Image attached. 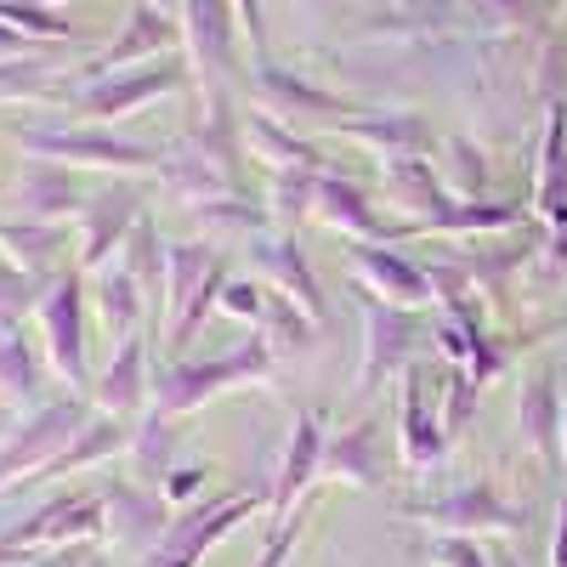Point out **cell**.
Returning a JSON list of instances; mask_svg holds the SVG:
<instances>
[{
    "mask_svg": "<svg viewBox=\"0 0 567 567\" xmlns=\"http://www.w3.org/2000/svg\"><path fill=\"white\" fill-rule=\"evenodd\" d=\"M267 369H272L267 336H256V341H245V347H233V352H221V358H182V363H165L159 381H154V409L182 420V414L205 409L210 398H221V392H233V386L261 381Z\"/></svg>",
    "mask_w": 567,
    "mask_h": 567,
    "instance_id": "6da1fadb",
    "label": "cell"
},
{
    "mask_svg": "<svg viewBox=\"0 0 567 567\" xmlns=\"http://www.w3.org/2000/svg\"><path fill=\"white\" fill-rule=\"evenodd\" d=\"M91 420V409L80 398H63V403H40L18 432L0 443V494L18 488V483H40L52 460L80 437V425Z\"/></svg>",
    "mask_w": 567,
    "mask_h": 567,
    "instance_id": "7a4b0ae2",
    "label": "cell"
},
{
    "mask_svg": "<svg viewBox=\"0 0 567 567\" xmlns=\"http://www.w3.org/2000/svg\"><path fill=\"white\" fill-rule=\"evenodd\" d=\"M40 347L69 386H91L97 374L85 363V272L69 267L40 290Z\"/></svg>",
    "mask_w": 567,
    "mask_h": 567,
    "instance_id": "3957f363",
    "label": "cell"
},
{
    "mask_svg": "<svg viewBox=\"0 0 567 567\" xmlns=\"http://www.w3.org/2000/svg\"><path fill=\"white\" fill-rule=\"evenodd\" d=\"M261 499L256 494H227V499H210V505H194L182 511L176 523L165 528V539L148 550V561L142 567H199L210 545H221L233 528L245 523V516H256Z\"/></svg>",
    "mask_w": 567,
    "mask_h": 567,
    "instance_id": "277c9868",
    "label": "cell"
},
{
    "mask_svg": "<svg viewBox=\"0 0 567 567\" xmlns=\"http://www.w3.org/2000/svg\"><path fill=\"white\" fill-rule=\"evenodd\" d=\"M425 336V318L414 307H392V301H363V363H358V392H381V381L403 374V363L414 358Z\"/></svg>",
    "mask_w": 567,
    "mask_h": 567,
    "instance_id": "5b68a950",
    "label": "cell"
},
{
    "mask_svg": "<svg viewBox=\"0 0 567 567\" xmlns=\"http://www.w3.org/2000/svg\"><path fill=\"white\" fill-rule=\"evenodd\" d=\"M18 148L52 159V165L63 159V165H91V171H154V165H165L159 148L109 136V131H18Z\"/></svg>",
    "mask_w": 567,
    "mask_h": 567,
    "instance_id": "8992f818",
    "label": "cell"
},
{
    "mask_svg": "<svg viewBox=\"0 0 567 567\" xmlns=\"http://www.w3.org/2000/svg\"><path fill=\"white\" fill-rule=\"evenodd\" d=\"M109 534V511L97 494H63V499H45L23 528L0 534L18 550H69V545H91Z\"/></svg>",
    "mask_w": 567,
    "mask_h": 567,
    "instance_id": "52a82bcc",
    "label": "cell"
},
{
    "mask_svg": "<svg viewBox=\"0 0 567 567\" xmlns=\"http://www.w3.org/2000/svg\"><path fill=\"white\" fill-rule=\"evenodd\" d=\"M323 449H329L323 420H318V414H296V420H290V443H284L278 471H272V499H267L272 523H284V516H290V511L318 488V477H323Z\"/></svg>",
    "mask_w": 567,
    "mask_h": 567,
    "instance_id": "ba28073f",
    "label": "cell"
},
{
    "mask_svg": "<svg viewBox=\"0 0 567 567\" xmlns=\"http://www.w3.org/2000/svg\"><path fill=\"white\" fill-rule=\"evenodd\" d=\"M142 221V205L131 187H120V194H103V199H85L80 210V272H103L109 256H120L125 233Z\"/></svg>",
    "mask_w": 567,
    "mask_h": 567,
    "instance_id": "9c48e42d",
    "label": "cell"
},
{
    "mask_svg": "<svg viewBox=\"0 0 567 567\" xmlns=\"http://www.w3.org/2000/svg\"><path fill=\"white\" fill-rule=\"evenodd\" d=\"M103 511H109V539L136 545V550H154L165 539V528H171V499L159 488H142V483L109 488Z\"/></svg>",
    "mask_w": 567,
    "mask_h": 567,
    "instance_id": "30bf717a",
    "label": "cell"
},
{
    "mask_svg": "<svg viewBox=\"0 0 567 567\" xmlns=\"http://www.w3.org/2000/svg\"><path fill=\"white\" fill-rule=\"evenodd\" d=\"M352 272H358V284H363L369 296H386L392 307H425V301H437L425 267L409 261V256H398V250L358 245V250H352Z\"/></svg>",
    "mask_w": 567,
    "mask_h": 567,
    "instance_id": "8fae6325",
    "label": "cell"
},
{
    "mask_svg": "<svg viewBox=\"0 0 567 567\" xmlns=\"http://www.w3.org/2000/svg\"><path fill=\"white\" fill-rule=\"evenodd\" d=\"M91 403H97V414H136L142 403H154V381H148V347H142V336L120 341L114 363L91 381Z\"/></svg>",
    "mask_w": 567,
    "mask_h": 567,
    "instance_id": "7c38bea8",
    "label": "cell"
},
{
    "mask_svg": "<svg viewBox=\"0 0 567 567\" xmlns=\"http://www.w3.org/2000/svg\"><path fill=\"white\" fill-rule=\"evenodd\" d=\"M318 221H329L336 233H347V239H358V245L403 239V227L381 221V210L369 205L363 187H352V182H341V176H323V187H318Z\"/></svg>",
    "mask_w": 567,
    "mask_h": 567,
    "instance_id": "4fadbf2b",
    "label": "cell"
},
{
    "mask_svg": "<svg viewBox=\"0 0 567 567\" xmlns=\"http://www.w3.org/2000/svg\"><path fill=\"white\" fill-rule=\"evenodd\" d=\"M256 261H261V272L278 284V296H284V301H296L312 323L329 318V307H323V284H318V272H312V261L301 256L296 239H256Z\"/></svg>",
    "mask_w": 567,
    "mask_h": 567,
    "instance_id": "5bb4252c",
    "label": "cell"
},
{
    "mask_svg": "<svg viewBox=\"0 0 567 567\" xmlns=\"http://www.w3.org/2000/svg\"><path fill=\"white\" fill-rule=\"evenodd\" d=\"M409 516H420V523H432L437 534H465V528H516V516L499 505V494L488 483L477 488H460L449 499H425V505H409Z\"/></svg>",
    "mask_w": 567,
    "mask_h": 567,
    "instance_id": "9a60e30c",
    "label": "cell"
},
{
    "mask_svg": "<svg viewBox=\"0 0 567 567\" xmlns=\"http://www.w3.org/2000/svg\"><path fill=\"white\" fill-rule=\"evenodd\" d=\"M381 432H386L381 420H358V425H347L341 437H329V449H323V477L352 483V488H381V471H386V460H381Z\"/></svg>",
    "mask_w": 567,
    "mask_h": 567,
    "instance_id": "2e32d148",
    "label": "cell"
},
{
    "mask_svg": "<svg viewBox=\"0 0 567 567\" xmlns=\"http://www.w3.org/2000/svg\"><path fill=\"white\" fill-rule=\"evenodd\" d=\"M63 250H69L63 221H29V216L23 221H0V256H7V267L23 272L29 284L52 272L63 261Z\"/></svg>",
    "mask_w": 567,
    "mask_h": 567,
    "instance_id": "e0dca14e",
    "label": "cell"
},
{
    "mask_svg": "<svg viewBox=\"0 0 567 567\" xmlns=\"http://www.w3.org/2000/svg\"><path fill=\"white\" fill-rule=\"evenodd\" d=\"M40 392H45V363H40L34 341L12 318H0V403L40 409Z\"/></svg>",
    "mask_w": 567,
    "mask_h": 567,
    "instance_id": "ac0fdd59",
    "label": "cell"
},
{
    "mask_svg": "<svg viewBox=\"0 0 567 567\" xmlns=\"http://www.w3.org/2000/svg\"><path fill=\"white\" fill-rule=\"evenodd\" d=\"M18 205L29 221H69L85 210V194H80V182L69 176V165H29L23 182H18Z\"/></svg>",
    "mask_w": 567,
    "mask_h": 567,
    "instance_id": "d6986e66",
    "label": "cell"
},
{
    "mask_svg": "<svg viewBox=\"0 0 567 567\" xmlns=\"http://www.w3.org/2000/svg\"><path fill=\"white\" fill-rule=\"evenodd\" d=\"M176 414H159L148 409L136 425H131V443H125V460H131V477L142 488H159L165 471H171V454H176Z\"/></svg>",
    "mask_w": 567,
    "mask_h": 567,
    "instance_id": "ffe728a7",
    "label": "cell"
},
{
    "mask_svg": "<svg viewBox=\"0 0 567 567\" xmlns=\"http://www.w3.org/2000/svg\"><path fill=\"white\" fill-rule=\"evenodd\" d=\"M398 443H403V465L409 471L437 465L443 460V443H449L443 420L425 414V392L414 381H403V392H398Z\"/></svg>",
    "mask_w": 567,
    "mask_h": 567,
    "instance_id": "44dd1931",
    "label": "cell"
},
{
    "mask_svg": "<svg viewBox=\"0 0 567 567\" xmlns=\"http://www.w3.org/2000/svg\"><path fill=\"white\" fill-rule=\"evenodd\" d=\"M176 85H182V69H142L131 80H103L80 97V114H91V120L131 114V109H142L148 97H165V91H176Z\"/></svg>",
    "mask_w": 567,
    "mask_h": 567,
    "instance_id": "7402d4cb",
    "label": "cell"
},
{
    "mask_svg": "<svg viewBox=\"0 0 567 567\" xmlns=\"http://www.w3.org/2000/svg\"><path fill=\"white\" fill-rule=\"evenodd\" d=\"M91 312L103 318V329L114 341H131L136 329H142V312H148V290L114 261V267H103L97 272V296H91Z\"/></svg>",
    "mask_w": 567,
    "mask_h": 567,
    "instance_id": "603a6c76",
    "label": "cell"
},
{
    "mask_svg": "<svg viewBox=\"0 0 567 567\" xmlns=\"http://www.w3.org/2000/svg\"><path fill=\"white\" fill-rule=\"evenodd\" d=\"M216 256H221V250H210V245H199V239H182V245L165 250V296H159V307H165V329L187 312V301L199 296V284L210 278Z\"/></svg>",
    "mask_w": 567,
    "mask_h": 567,
    "instance_id": "cb8c5ba5",
    "label": "cell"
},
{
    "mask_svg": "<svg viewBox=\"0 0 567 567\" xmlns=\"http://www.w3.org/2000/svg\"><path fill=\"white\" fill-rule=\"evenodd\" d=\"M386 187H392L398 205L420 210V221H409V239L432 227L443 210H454V205L443 199V182L432 176V159H392V165H386Z\"/></svg>",
    "mask_w": 567,
    "mask_h": 567,
    "instance_id": "d4e9b609",
    "label": "cell"
},
{
    "mask_svg": "<svg viewBox=\"0 0 567 567\" xmlns=\"http://www.w3.org/2000/svg\"><path fill=\"white\" fill-rule=\"evenodd\" d=\"M125 443H131V425H125V420L91 414V420L80 425V437L52 460V471H45V477H74V471H91V465H103V460L125 454Z\"/></svg>",
    "mask_w": 567,
    "mask_h": 567,
    "instance_id": "484cf974",
    "label": "cell"
},
{
    "mask_svg": "<svg viewBox=\"0 0 567 567\" xmlns=\"http://www.w3.org/2000/svg\"><path fill=\"white\" fill-rule=\"evenodd\" d=\"M245 142H250V154H256V159H267L272 171H323L318 148L296 142L290 131H284L278 120H267V114H250V125H245Z\"/></svg>",
    "mask_w": 567,
    "mask_h": 567,
    "instance_id": "4316f807",
    "label": "cell"
},
{
    "mask_svg": "<svg viewBox=\"0 0 567 567\" xmlns=\"http://www.w3.org/2000/svg\"><path fill=\"white\" fill-rule=\"evenodd\" d=\"M176 40V23H165L154 7H142L136 18H131V29H125V40L120 45H109V52L91 63V74H114V69H125V63H136V58H154L159 45H171Z\"/></svg>",
    "mask_w": 567,
    "mask_h": 567,
    "instance_id": "83f0119b",
    "label": "cell"
},
{
    "mask_svg": "<svg viewBox=\"0 0 567 567\" xmlns=\"http://www.w3.org/2000/svg\"><path fill=\"white\" fill-rule=\"evenodd\" d=\"M347 136H358V142H369V148H381L386 159H414L425 142V125L420 120H409V114H374V120H347Z\"/></svg>",
    "mask_w": 567,
    "mask_h": 567,
    "instance_id": "f1b7e54d",
    "label": "cell"
},
{
    "mask_svg": "<svg viewBox=\"0 0 567 567\" xmlns=\"http://www.w3.org/2000/svg\"><path fill=\"white\" fill-rule=\"evenodd\" d=\"M165 250H171V245H159V227L142 216V221L125 233V245H120V267L142 284V290H159V296H165Z\"/></svg>",
    "mask_w": 567,
    "mask_h": 567,
    "instance_id": "f546056e",
    "label": "cell"
},
{
    "mask_svg": "<svg viewBox=\"0 0 567 567\" xmlns=\"http://www.w3.org/2000/svg\"><path fill=\"white\" fill-rule=\"evenodd\" d=\"M318 187H323L318 171H278V176H272V205H267V210H272L284 227H296V221L318 216Z\"/></svg>",
    "mask_w": 567,
    "mask_h": 567,
    "instance_id": "4dcf8cb0",
    "label": "cell"
},
{
    "mask_svg": "<svg viewBox=\"0 0 567 567\" xmlns=\"http://www.w3.org/2000/svg\"><path fill=\"white\" fill-rule=\"evenodd\" d=\"M194 216L205 221V233H216V239H250V233H261V221H267V210L250 205L245 194L216 199V205H199Z\"/></svg>",
    "mask_w": 567,
    "mask_h": 567,
    "instance_id": "1f68e13d",
    "label": "cell"
},
{
    "mask_svg": "<svg viewBox=\"0 0 567 567\" xmlns=\"http://www.w3.org/2000/svg\"><path fill=\"white\" fill-rule=\"evenodd\" d=\"M261 97L272 103V114H290V109H307V114H352L347 103L329 97V91H312V85L284 80V74H261Z\"/></svg>",
    "mask_w": 567,
    "mask_h": 567,
    "instance_id": "d6a6232c",
    "label": "cell"
},
{
    "mask_svg": "<svg viewBox=\"0 0 567 567\" xmlns=\"http://www.w3.org/2000/svg\"><path fill=\"white\" fill-rule=\"evenodd\" d=\"M312 318L296 307V301H284V296H272L267 301V347L272 352H301V347H312Z\"/></svg>",
    "mask_w": 567,
    "mask_h": 567,
    "instance_id": "836d02e7",
    "label": "cell"
},
{
    "mask_svg": "<svg viewBox=\"0 0 567 567\" xmlns=\"http://www.w3.org/2000/svg\"><path fill=\"white\" fill-rule=\"evenodd\" d=\"M23 97H52L45 63H0V103H23Z\"/></svg>",
    "mask_w": 567,
    "mask_h": 567,
    "instance_id": "e575fe53",
    "label": "cell"
},
{
    "mask_svg": "<svg viewBox=\"0 0 567 567\" xmlns=\"http://www.w3.org/2000/svg\"><path fill=\"white\" fill-rule=\"evenodd\" d=\"M312 505H318V494H307L290 516H284V523H272V539H267V550H261L256 567H284V561H290V550H296V539H301V528H307Z\"/></svg>",
    "mask_w": 567,
    "mask_h": 567,
    "instance_id": "d590c367",
    "label": "cell"
},
{
    "mask_svg": "<svg viewBox=\"0 0 567 567\" xmlns=\"http://www.w3.org/2000/svg\"><path fill=\"white\" fill-rule=\"evenodd\" d=\"M505 221H516L511 205H454V210H443L425 233H471V227H505Z\"/></svg>",
    "mask_w": 567,
    "mask_h": 567,
    "instance_id": "8d00e7d4",
    "label": "cell"
},
{
    "mask_svg": "<svg viewBox=\"0 0 567 567\" xmlns=\"http://www.w3.org/2000/svg\"><path fill=\"white\" fill-rule=\"evenodd\" d=\"M267 290L256 278H227V290H221V307L216 312H227V318H245V323H261L267 318Z\"/></svg>",
    "mask_w": 567,
    "mask_h": 567,
    "instance_id": "74e56055",
    "label": "cell"
},
{
    "mask_svg": "<svg viewBox=\"0 0 567 567\" xmlns=\"http://www.w3.org/2000/svg\"><path fill=\"white\" fill-rule=\"evenodd\" d=\"M550 420H556V403H550V386L534 381V392L523 398V432L534 443H550Z\"/></svg>",
    "mask_w": 567,
    "mask_h": 567,
    "instance_id": "f35d334b",
    "label": "cell"
},
{
    "mask_svg": "<svg viewBox=\"0 0 567 567\" xmlns=\"http://www.w3.org/2000/svg\"><path fill=\"white\" fill-rule=\"evenodd\" d=\"M205 477H210V465H176V471H165V483H159V494L171 499V505H187L199 488H205Z\"/></svg>",
    "mask_w": 567,
    "mask_h": 567,
    "instance_id": "ab89813d",
    "label": "cell"
},
{
    "mask_svg": "<svg viewBox=\"0 0 567 567\" xmlns=\"http://www.w3.org/2000/svg\"><path fill=\"white\" fill-rule=\"evenodd\" d=\"M432 556H437L443 567H488V561H483V550L471 545V539H460V534L437 539V545H432Z\"/></svg>",
    "mask_w": 567,
    "mask_h": 567,
    "instance_id": "60d3db41",
    "label": "cell"
},
{
    "mask_svg": "<svg viewBox=\"0 0 567 567\" xmlns=\"http://www.w3.org/2000/svg\"><path fill=\"white\" fill-rule=\"evenodd\" d=\"M471 398H477V381H471V374H460L454 381V392H449V409H443V432L454 437L460 425H465V414H471Z\"/></svg>",
    "mask_w": 567,
    "mask_h": 567,
    "instance_id": "b9f144b4",
    "label": "cell"
},
{
    "mask_svg": "<svg viewBox=\"0 0 567 567\" xmlns=\"http://www.w3.org/2000/svg\"><path fill=\"white\" fill-rule=\"evenodd\" d=\"M18 425H23V420H18V409H12V403H0V443H7V437L18 432Z\"/></svg>",
    "mask_w": 567,
    "mask_h": 567,
    "instance_id": "7bdbcfd3",
    "label": "cell"
},
{
    "mask_svg": "<svg viewBox=\"0 0 567 567\" xmlns=\"http://www.w3.org/2000/svg\"><path fill=\"white\" fill-rule=\"evenodd\" d=\"M18 52H23V40L12 29H0V58H18Z\"/></svg>",
    "mask_w": 567,
    "mask_h": 567,
    "instance_id": "ee69618b",
    "label": "cell"
},
{
    "mask_svg": "<svg viewBox=\"0 0 567 567\" xmlns=\"http://www.w3.org/2000/svg\"><path fill=\"white\" fill-rule=\"evenodd\" d=\"M85 567H109V561H103V556H91V561H85Z\"/></svg>",
    "mask_w": 567,
    "mask_h": 567,
    "instance_id": "f6af8a7d",
    "label": "cell"
}]
</instances>
